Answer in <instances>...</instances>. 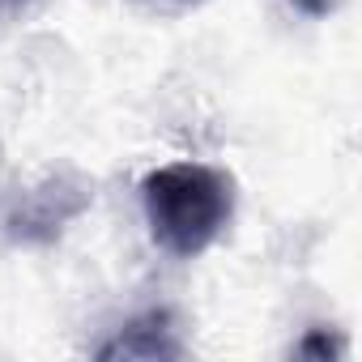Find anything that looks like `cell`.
Masks as SVG:
<instances>
[{
    "mask_svg": "<svg viewBox=\"0 0 362 362\" xmlns=\"http://www.w3.org/2000/svg\"><path fill=\"white\" fill-rule=\"evenodd\" d=\"M145 218L175 256L205 252L230 218V179L201 162H175L145 179Z\"/></svg>",
    "mask_w": 362,
    "mask_h": 362,
    "instance_id": "cell-1",
    "label": "cell"
},
{
    "mask_svg": "<svg viewBox=\"0 0 362 362\" xmlns=\"http://www.w3.org/2000/svg\"><path fill=\"white\" fill-rule=\"evenodd\" d=\"M294 5L303 9V13H311V18H320V13H328L337 0H294Z\"/></svg>",
    "mask_w": 362,
    "mask_h": 362,
    "instance_id": "cell-2",
    "label": "cell"
}]
</instances>
